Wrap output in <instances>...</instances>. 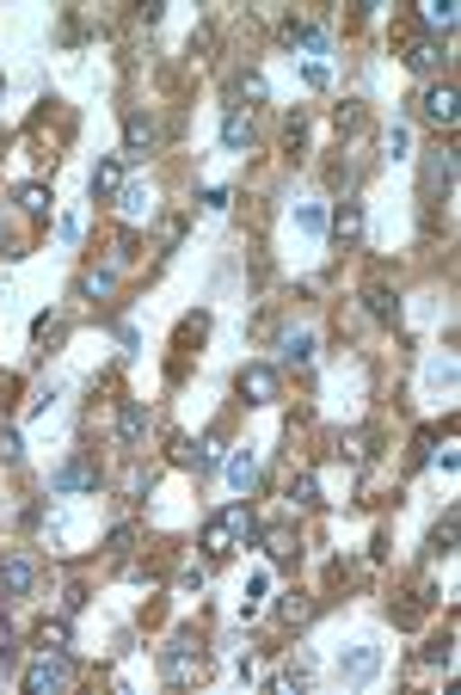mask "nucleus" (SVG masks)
Segmentation results:
<instances>
[{"label":"nucleus","mask_w":461,"mask_h":695,"mask_svg":"<svg viewBox=\"0 0 461 695\" xmlns=\"http://www.w3.org/2000/svg\"><path fill=\"white\" fill-rule=\"evenodd\" d=\"M375 664H382V646H369V640H363V646H351V653L339 659V677H345V683H369V677H375Z\"/></svg>","instance_id":"423d86ee"},{"label":"nucleus","mask_w":461,"mask_h":695,"mask_svg":"<svg viewBox=\"0 0 461 695\" xmlns=\"http://www.w3.org/2000/svg\"><path fill=\"white\" fill-rule=\"evenodd\" d=\"M295 43H302V50H314V56H326V32H295Z\"/></svg>","instance_id":"c756f323"},{"label":"nucleus","mask_w":461,"mask_h":695,"mask_svg":"<svg viewBox=\"0 0 461 695\" xmlns=\"http://www.w3.org/2000/svg\"><path fill=\"white\" fill-rule=\"evenodd\" d=\"M197 664H203V646H197L191 634H178V640L160 646V677H167V683H191V677H197Z\"/></svg>","instance_id":"f03ea898"},{"label":"nucleus","mask_w":461,"mask_h":695,"mask_svg":"<svg viewBox=\"0 0 461 695\" xmlns=\"http://www.w3.org/2000/svg\"><path fill=\"white\" fill-rule=\"evenodd\" d=\"M265 542H271V560H289V554H295V542H289L284 529H271V535H265Z\"/></svg>","instance_id":"c85d7f7f"},{"label":"nucleus","mask_w":461,"mask_h":695,"mask_svg":"<svg viewBox=\"0 0 461 695\" xmlns=\"http://www.w3.org/2000/svg\"><path fill=\"white\" fill-rule=\"evenodd\" d=\"M456 25V0H425V37Z\"/></svg>","instance_id":"f3484780"},{"label":"nucleus","mask_w":461,"mask_h":695,"mask_svg":"<svg viewBox=\"0 0 461 695\" xmlns=\"http://www.w3.org/2000/svg\"><path fill=\"white\" fill-rule=\"evenodd\" d=\"M80 296H111V271H86V278H80Z\"/></svg>","instance_id":"bb28decb"},{"label":"nucleus","mask_w":461,"mask_h":695,"mask_svg":"<svg viewBox=\"0 0 461 695\" xmlns=\"http://www.w3.org/2000/svg\"><path fill=\"white\" fill-rule=\"evenodd\" d=\"M221 523H228V535H234V542H258V517H252L247 505H228Z\"/></svg>","instance_id":"2eb2a0df"},{"label":"nucleus","mask_w":461,"mask_h":695,"mask_svg":"<svg viewBox=\"0 0 461 695\" xmlns=\"http://www.w3.org/2000/svg\"><path fill=\"white\" fill-rule=\"evenodd\" d=\"M0 99H6V80H0Z\"/></svg>","instance_id":"2f4dec72"},{"label":"nucleus","mask_w":461,"mask_h":695,"mask_svg":"<svg viewBox=\"0 0 461 695\" xmlns=\"http://www.w3.org/2000/svg\"><path fill=\"white\" fill-rule=\"evenodd\" d=\"M449 173H456V160H449V154H430V167H425V185L437 191V185H449Z\"/></svg>","instance_id":"4be33fe9"},{"label":"nucleus","mask_w":461,"mask_h":695,"mask_svg":"<svg viewBox=\"0 0 461 695\" xmlns=\"http://www.w3.org/2000/svg\"><path fill=\"white\" fill-rule=\"evenodd\" d=\"M50 492H56V498H74V492H99V468H93L86 455H74V462H62V468L50 474Z\"/></svg>","instance_id":"7ed1b4c3"},{"label":"nucleus","mask_w":461,"mask_h":695,"mask_svg":"<svg viewBox=\"0 0 461 695\" xmlns=\"http://www.w3.org/2000/svg\"><path fill=\"white\" fill-rule=\"evenodd\" d=\"M247 142H252V123L240 111H228V117H221V148H247Z\"/></svg>","instance_id":"a211bd4d"},{"label":"nucleus","mask_w":461,"mask_h":695,"mask_svg":"<svg viewBox=\"0 0 461 695\" xmlns=\"http://www.w3.org/2000/svg\"><path fill=\"white\" fill-rule=\"evenodd\" d=\"M86 185H93V197H111V191L123 185V154H99V167H93Z\"/></svg>","instance_id":"1a4fd4ad"},{"label":"nucleus","mask_w":461,"mask_h":695,"mask_svg":"<svg viewBox=\"0 0 461 695\" xmlns=\"http://www.w3.org/2000/svg\"><path fill=\"white\" fill-rule=\"evenodd\" d=\"M37 585V560L32 554H6L0 560V591L6 597H25Z\"/></svg>","instance_id":"39448f33"},{"label":"nucleus","mask_w":461,"mask_h":695,"mask_svg":"<svg viewBox=\"0 0 461 695\" xmlns=\"http://www.w3.org/2000/svg\"><path fill=\"white\" fill-rule=\"evenodd\" d=\"M308 616H314V609H308V597L289 591V597H284V622H308Z\"/></svg>","instance_id":"cd10ccee"},{"label":"nucleus","mask_w":461,"mask_h":695,"mask_svg":"<svg viewBox=\"0 0 461 695\" xmlns=\"http://www.w3.org/2000/svg\"><path fill=\"white\" fill-rule=\"evenodd\" d=\"M326 228H332L339 241H357V234H363V204H357V197H345V204L326 215Z\"/></svg>","instance_id":"6e6552de"},{"label":"nucleus","mask_w":461,"mask_h":695,"mask_svg":"<svg viewBox=\"0 0 461 695\" xmlns=\"http://www.w3.org/2000/svg\"><path fill=\"white\" fill-rule=\"evenodd\" d=\"M19 209L43 215V209H50V191H43V185H19Z\"/></svg>","instance_id":"5701e85b"},{"label":"nucleus","mask_w":461,"mask_h":695,"mask_svg":"<svg viewBox=\"0 0 461 695\" xmlns=\"http://www.w3.org/2000/svg\"><path fill=\"white\" fill-rule=\"evenodd\" d=\"M289 498H295V505H320V474H295V480H289Z\"/></svg>","instance_id":"412c9836"},{"label":"nucleus","mask_w":461,"mask_h":695,"mask_svg":"<svg viewBox=\"0 0 461 695\" xmlns=\"http://www.w3.org/2000/svg\"><path fill=\"white\" fill-rule=\"evenodd\" d=\"M240 394L258 400V407L277 400V370H271V363H247V370H240Z\"/></svg>","instance_id":"0eeeda50"},{"label":"nucleus","mask_w":461,"mask_h":695,"mask_svg":"<svg viewBox=\"0 0 461 695\" xmlns=\"http://www.w3.org/2000/svg\"><path fill=\"white\" fill-rule=\"evenodd\" d=\"M19 455H25L19 431H13V425H0V462H19Z\"/></svg>","instance_id":"a878e982"},{"label":"nucleus","mask_w":461,"mask_h":695,"mask_svg":"<svg viewBox=\"0 0 461 695\" xmlns=\"http://www.w3.org/2000/svg\"><path fill=\"white\" fill-rule=\"evenodd\" d=\"M68 677H74L68 653H62V646H43V653L25 664V695H50V690H62Z\"/></svg>","instance_id":"f257e3e1"},{"label":"nucleus","mask_w":461,"mask_h":695,"mask_svg":"<svg viewBox=\"0 0 461 695\" xmlns=\"http://www.w3.org/2000/svg\"><path fill=\"white\" fill-rule=\"evenodd\" d=\"M277 357H284V363H308V357H314V333H284Z\"/></svg>","instance_id":"dca6fc26"},{"label":"nucleus","mask_w":461,"mask_h":695,"mask_svg":"<svg viewBox=\"0 0 461 695\" xmlns=\"http://www.w3.org/2000/svg\"><path fill=\"white\" fill-rule=\"evenodd\" d=\"M406 148H412V130L393 123V130H388V160H406Z\"/></svg>","instance_id":"b1692460"},{"label":"nucleus","mask_w":461,"mask_h":695,"mask_svg":"<svg viewBox=\"0 0 461 695\" xmlns=\"http://www.w3.org/2000/svg\"><path fill=\"white\" fill-rule=\"evenodd\" d=\"M252 480H258V450L247 444V450H234V455H228V487H234V492H247Z\"/></svg>","instance_id":"9d476101"},{"label":"nucleus","mask_w":461,"mask_h":695,"mask_svg":"<svg viewBox=\"0 0 461 695\" xmlns=\"http://www.w3.org/2000/svg\"><path fill=\"white\" fill-rule=\"evenodd\" d=\"M148 425H154V418H148V407H142V400H130V407L117 413V437H123V444H142Z\"/></svg>","instance_id":"f8f14e48"},{"label":"nucleus","mask_w":461,"mask_h":695,"mask_svg":"<svg viewBox=\"0 0 461 695\" xmlns=\"http://www.w3.org/2000/svg\"><path fill=\"white\" fill-rule=\"evenodd\" d=\"M308 683H314V664H308V659L284 664V677H277V690H308Z\"/></svg>","instance_id":"aec40b11"},{"label":"nucleus","mask_w":461,"mask_h":695,"mask_svg":"<svg viewBox=\"0 0 461 695\" xmlns=\"http://www.w3.org/2000/svg\"><path fill=\"white\" fill-rule=\"evenodd\" d=\"M425 117L430 123H456V87H449V80L425 93Z\"/></svg>","instance_id":"ddd939ff"},{"label":"nucleus","mask_w":461,"mask_h":695,"mask_svg":"<svg viewBox=\"0 0 461 695\" xmlns=\"http://www.w3.org/2000/svg\"><path fill=\"white\" fill-rule=\"evenodd\" d=\"M271 591V572H252L247 579V616H258V597Z\"/></svg>","instance_id":"393cba45"},{"label":"nucleus","mask_w":461,"mask_h":695,"mask_svg":"<svg viewBox=\"0 0 461 695\" xmlns=\"http://www.w3.org/2000/svg\"><path fill=\"white\" fill-rule=\"evenodd\" d=\"M154 142H160L154 117H148V111H130V117H123V160H142Z\"/></svg>","instance_id":"20e7f679"},{"label":"nucleus","mask_w":461,"mask_h":695,"mask_svg":"<svg viewBox=\"0 0 461 695\" xmlns=\"http://www.w3.org/2000/svg\"><path fill=\"white\" fill-rule=\"evenodd\" d=\"M295 228L302 234H326V204H295Z\"/></svg>","instance_id":"6ab92c4d"},{"label":"nucleus","mask_w":461,"mask_h":695,"mask_svg":"<svg viewBox=\"0 0 461 695\" xmlns=\"http://www.w3.org/2000/svg\"><path fill=\"white\" fill-rule=\"evenodd\" d=\"M437 62H443L437 37H412V43H406V69L412 74H437Z\"/></svg>","instance_id":"9b49d317"},{"label":"nucleus","mask_w":461,"mask_h":695,"mask_svg":"<svg viewBox=\"0 0 461 695\" xmlns=\"http://www.w3.org/2000/svg\"><path fill=\"white\" fill-rule=\"evenodd\" d=\"M6 653H13V627H6V616H0V664H6Z\"/></svg>","instance_id":"7c9ffc66"},{"label":"nucleus","mask_w":461,"mask_h":695,"mask_svg":"<svg viewBox=\"0 0 461 695\" xmlns=\"http://www.w3.org/2000/svg\"><path fill=\"white\" fill-rule=\"evenodd\" d=\"M117 204H123V215H130V222H142V215H154V191H148L142 178H130Z\"/></svg>","instance_id":"4468645a"}]
</instances>
